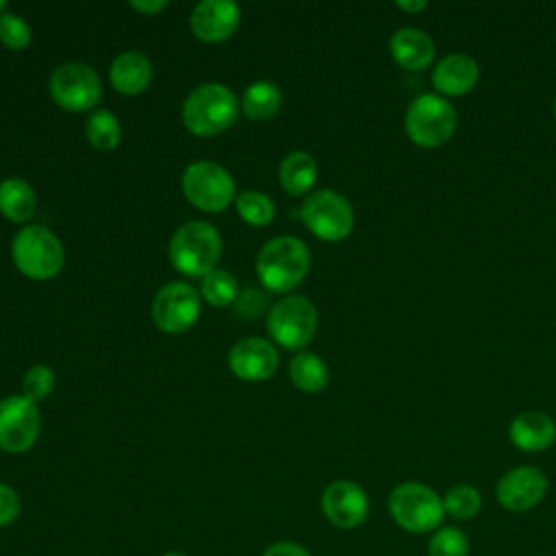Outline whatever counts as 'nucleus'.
Here are the masks:
<instances>
[{
  "mask_svg": "<svg viewBox=\"0 0 556 556\" xmlns=\"http://www.w3.org/2000/svg\"><path fill=\"white\" fill-rule=\"evenodd\" d=\"M39 408L26 395L0 400V447L11 454L30 450L39 437Z\"/></svg>",
  "mask_w": 556,
  "mask_h": 556,
  "instance_id": "12",
  "label": "nucleus"
},
{
  "mask_svg": "<svg viewBox=\"0 0 556 556\" xmlns=\"http://www.w3.org/2000/svg\"><path fill=\"white\" fill-rule=\"evenodd\" d=\"M50 93L54 102L65 111H87L98 104L102 85L96 70L85 63L70 61L52 72Z\"/></svg>",
  "mask_w": 556,
  "mask_h": 556,
  "instance_id": "10",
  "label": "nucleus"
},
{
  "mask_svg": "<svg viewBox=\"0 0 556 556\" xmlns=\"http://www.w3.org/2000/svg\"><path fill=\"white\" fill-rule=\"evenodd\" d=\"M54 387V371L46 365H33L26 374H24V380H22V389H24V395L33 402H39V400H46L50 395Z\"/></svg>",
  "mask_w": 556,
  "mask_h": 556,
  "instance_id": "31",
  "label": "nucleus"
},
{
  "mask_svg": "<svg viewBox=\"0 0 556 556\" xmlns=\"http://www.w3.org/2000/svg\"><path fill=\"white\" fill-rule=\"evenodd\" d=\"M4 9H7V4H4V2H2V0H0V15H2V13H4Z\"/></svg>",
  "mask_w": 556,
  "mask_h": 556,
  "instance_id": "38",
  "label": "nucleus"
},
{
  "mask_svg": "<svg viewBox=\"0 0 556 556\" xmlns=\"http://www.w3.org/2000/svg\"><path fill=\"white\" fill-rule=\"evenodd\" d=\"M289 376L291 382L306 393H317L328 384V367L326 363L311 352H300L289 363Z\"/></svg>",
  "mask_w": 556,
  "mask_h": 556,
  "instance_id": "24",
  "label": "nucleus"
},
{
  "mask_svg": "<svg viewBox=\"0 0 556 556\" xmlns=\"http://www.w3.org/2000/svg\"><path fill=\"white\" fill-rule=\"evenodd\" d=\"M263 556H311L300 543H293V541H278V543H271Z\"/></svg>",
  "mask_w": 556,
  "mask_h": 556,
  "instance_id": "34",
  "label": "nucleus"
},
{
  "mask_svg": "<svg viewBox=\"0 0 556 556\" xmlns=\"http://www.w3.org/2000/svg\"><path fill=\"white\" fill-rule=\"evenodd\" d=\"M182 191L193 206L206 213H219L235 198V180L222 165L198 161L185 169Z\"/></svg>",
  "mask_w": 556,
  "mask_h": 556,
  "instance_id": "9",
  "label": "nucleus"
},
{
  "mask_svg": "<svg viewBox=\"0 0 556 556\" xmlns=\"http://www.w3.org/2000/svg\"><path fill=\"white\" fill-rule=\"evenodd\" d=\"M267 308V295L258 289H245L235 300V313L243 319H256Z\"/></svg>",
  "mask_w": 556,
  "mask_h": 556,
  "instance_id": "32",
  "label": "nucleus"
},
{
  "mask_svg": "<svg viewBox=\"0 0 556 556\" xmlns=\"http://www.w3.org/2000/svg\"><path fill=\"white\" fill-rule=\"evenodd\" d=\"M389 52L393 61L408 72H421L430 67L437 54V46L432 37L415 26H404L391 35Z\"/></svg>",
  "mask_w": 556,
  "mask_h": 556,
  "instance_id": "18",
  "label": "nucleus"
},
{
  "mask_svg": "<svg viewBox=\"0 0 556 556\" xmlns=\"http://www.w3.org/2000/svg\"><path fill=\"white\" fill-rule=\"evenodd\" d=\"M228 365L232 374L239 376L241 380H265L278 367V352L267 339L248 337L230 348Z\"/></svg>",
  "mask_w": 556,
  "mask_h": 556,
  "instance_id": "15",
  "label": "nucleus"
},
{
  "mask_svg": "<svg viewBox=\"0 0 556 556\" xmlns=\"http://www.w3.org/2000/svg\"><path fill=\"white\" fill-rule=\"evenodd\" d=\"M428 556H469V539L460 528H439L430 536Z\"/></svg>",
  "mask_w": 556,
  "mask_h": 556,
  "instance_id": "29",
  "label": "nucleus"
},
{
  "mask_svg": "<svg viewBox=\"0 0 556 556\" xmlns=\"http://www.w3.org/2000/svg\"><path fill=\"white\" fill-rule=\"evenodd\" d=\"M278 176H280V185L287 193L302 195V193L311 191V187L317 180V163L308 152L295 150L282 159Z\"/></svg>",
  "mask_w": 556,
  "mask_h": 556,
  "instance_id": "21",
  "label": "nucleus"
},
{
  "mask_svg": "<svg viewBox=\"0 0 556 556\" xmlns=\"http://www.w3.org/2000/svg\"><path fill=\"white\" fill-rule=\"evenodd\" d=\"M17 269L33 280H50L63 267V245L59 237L46 226L33 224L22 228L11 245Z\"/></svg>",
  "mask_w": 556,
  "mask_h": 556,
  "instance_id": "6",
  "label": "nucleus"
},
{
  "mask_svg": "<svg viewBox=\"0 0 556 556\" xmlns=\"http://www.w3.org/2000/svg\"><path fill=\"white\" fill-rule=\"evenodd\" d=\"M202 295L213 306H228L237 300V280L224 269H213L202 278Z\"/></svg>",
  "mask_w": 556,
  "mask_h": 556,
  "instance_id": "28",
  "label": "nucleus"
},
{
  "mask_svg": "<svg viewBox=\"0 0 556 556\" xmlns=\"http://www.w3.org/2000/svg\"><path fill=\"white\" fill-rule=\"evenodd\" d=\"M20 508H22V504H20L17 493L9 484L0 482V526L13 523L20 515Z\"/></svg>",
  "mask_w": 556,
  "mask_h": 556,
  "instance_id": "33",
  "label": "nucleus"
},
{
  "mask_svg": "<svg viewBox=\"0 0 556 556\" xmlns=\"http://www.w3.org/2000/svg\"><path fill=\"white\" fill-rule=\"evenodd\" d=\"M222 254V237L208 222H187L182 224L169 241L172 265L191 278L208 276Z\"/></svg>",
  "mask_w": 556,
  "mask_h": 556,
  "instance_id": "2",
  "label": "nucleus"
},
{
  "mask_svg": "<svg viewBox=\"0 0 556 556\" xmlns=\"http://www.w3.org/2000/svg\"><path fill=\"white\" fill-rule=\"evenodd\" d=\"M389 513L393 521L410 534L434 530L445 515L443 497H439V493L428 484L415 480L402 482L391 491Z\"/></svg>",
  "mask_w": 556,
  "mask_h": 556,
  "instance_id": "5",
  "label": "nucleus"
},
{
  "mask_svg": "<svg viewBox=\"0 0 556 556\" xmlns=\"http://www.w3.org/2000/svg\"><path fill=\"white\" fill-rule=\"evenodd\" d=\"M163 556H187V554H180V552H167V554H163Z\"/></svg>",
  "mask_w": 556,
  "mask_h": 556,
  "instance_id": "37",
  "label": "nucleus"
},
{
  "mask_svg": "<svg viewBox=\"0 0 556 556\" xmlns=\"http://www.w3.org/2000/svg\"><path fill=\"white\" fill-rule=\"evenodd\" d=\"M321 510L326 519L343 530L361 526L369 515V497L352 480H334L324 489Z\"/></svg>",
  "mask_w": 556,
  "mask_h": 556,
  "instance_id": "14",
  "label": "nucleus"
},
{
  "mask_svg": "<svg viewBox=\"0 0 556 556\" xmlns=\"http://www.w3.org/2000/svg\"><path fill=\"white\" fill-rule=\"evenodd\" d=\"M267 330L278 345L302 350L317 330V308L302 295H287L269 308Z\"/></svg>",
  "mask_w": 556,
  "mask_h": 556,
  "instance_id": "7",
  "label": "nucleus"
},
{
  "mask_svg": "<svg viewBox=\"0 0 556 556\" xmlns=\"http://www.w3.org/2000/svg\"><path fill=\"white\" fill-rule=\"evenodd\" d=\"M130 7L137 9V11H143V13H156V11L165 9L167 2H165V0H156V2H139V0H132Z\"/></svg>",
  "mask_w": 556,
  "mask_h": 556,
  "instance_id": "35",
  "label": "nucleus"
},
{
  "mask_svg": "<svg viewBox=\"0 0 556 556\" xmlns=\"http://www.w3.org/2000/svg\"><path fill=\"white\" fill-rule=\"evenodd\" d=\"M554 117H556V100H554Z\"/></svg>",
  "mask_w": 556,
  "mask_h": 556,
  "instance_id": "39",
  "label": "nucleus"
},
{
  "mask_svg": "<svg viewBox=\"0 0 556 556\" xmlns=\"http://www.w3.org/2000/svg\"><path fill=\"white\" fill-rule=\"evenodd\" d=\"M122 137V128L117 117L106 111V109H98L89 115L87 119V139L93 148L98 150H113L119 143Z\"/></svg>",
  "mask_w": 556,
  "mask_h": 556,
  "instance_id": "26",
  "label": "nucleus"
},
{
  "mask_svg": "<svg viewBox=\"0 0 556 556\" xmlns=\"http://www.w3.org/2000/svg\"><path fill=\"white\" fill-rule=\"evenodd\" d=\"M152 317L159 330L167 334H180L189 330L200 317V295L187 282L163 285L152 302Z\"/></svg>",
  "mask_w": 556,
  "mask_h": 556,
  "instance_id": "11",
  "label": "nucleus"
},
{
  "mask_svg": "<svg viewBox=\"0 0 556 556\" xmlns=\"http://www.w3.org/2000/svg\"><path fill=\"white\" fill-rule=\"evenodd\" d=\"M311 267V252L306 243L291 235L269 239L256 258V274L265 289L287 293L295 289Z\"/></svg>",
  "mask_w": 556,
  "mask_h": 556,
  "instance_id": "1",
  "label": "nucleus"
},
{
  "mask_svg": "<svg viewBox=\"0 0 556 556\" xmlns=\"http://www.w3.org/2000/svg\"><path fill=\"white\" fill-rule=\"evenodd\" d=\"M547 491V478L539 467L521 465L508 469L495 486V497L500 506L513 513H523L534 508Z\"/></svg>",
  "mask_w": 556,
  "mask_h": 556,
  "instance_id": "13",
  "label": "nucleus"
},
{
  "mask_svg": "<svg viewBox=\"0 0 556 556\" xmlns=\"http://www.w3.org/2000/svg\"><path fill=\"white\" fill-rule=\"evenodd\" d=\"M237 98L222 83H206L195 87L182 104V122L187 130L200 137L224 132L237 122Z\"/></svg>",
  "mask_w": 556,
  "mask_h": 556,
  "instance_id": "3",
  "label": "nucleus"
},
{
  "mask_svg": "<svg viewBox=\"0 0 556 556\" xmlns=\"http://www.w3.org/2000/svg\"><path fill=\"white\" fill-rule=\"evenodd\" d=\"M282 102V93L280 89L269 83V80H256L252 83L241 100V109L245 113V117L261 122V119H269L278 113Z\"/></svg>",
  "mask_w": 556,
  "mask_h": 556,
  "instance_id": "23",
  "label": "nucleus"
},
{
  "mask_svg": "<svg viewBox=\"0 0 556 556\" xmlns=\"http://www.w3.org/2000/svg\"><path fill=\"white\" fill-rule=\"evenodd\" d=\"M426 7H428L426 0H408V2L400 0V2H395V9H400L404 13H421Z\"/></svg>",
  "mask_w": 556,
  "mask_h": 556,
  "instance_id": "36",
  "label": "nucleus"
},
{
  "mask_svg": "<svg viewBox=\"0 0 556 556\" xmlns=\"http://www.w3.org/2000/svg\"><path fill=\"white\" fill-rule=\"evenodd\" d=\"M239 7L230 0H204L193 7L191 28L202 41H224L239 26Z\"/></svg>",
  "mask_w": 556,
  "mask_h": 556,
  "instance_id": "16",
  "label": "nucleus"
},
{
  "mask_svg": "<svg viewBox=\"0 0 556 556\" xmlns=\"http://www.w3.org/2000/svg\"><path fill=\"white\" fill-rule=\"evenodd\" d=\"M300 215L308 230L321 241H341L352 232L354 226V211L350 200L332 189L308 193Z\"/></svg>",
  "mask_w": 556,
  "mask_h": 556,
  "instance_id": "8",
  "label": "nucleus"
},
{
  "mask_svg": "<svg viewBox=\"0 0 556 556\" xmlns=\"http://www.w3.org/2000/svg\"><path fill=\"white\" fill-rule=\"evenodd\" d=\"M482 508V495L471 484H454L443 495V510L454 519H473Z\"/></svg>",
  "mask_w": 556,
  "mask_h": 556,
  "instance_id": "25",
  "label": "nucleus"
},
{
  "mask_svg": "<svg viewBox=\"0 0 556 556\" xmlns=\"http://www.w3.org/2000/svg\"><path fill=\"white\" fill-rule=\"evenodd\" d=\"M152 78V65L146 54L137 50L122 52L111 63V83L119 93H141Z\"/></svg>",
  "mask_w": 556,
  "mask_h": 556,
  "instance_id": "20",
  "label": "nucleus"
},
{
  "mask_svg": "<svg viewBox=\"0 0 556 556\" xmlns=\"http://www.w3.org/2000/svg\"><path fill=\"white\" fill-rule=\"evenodd\" d=\"M456 109L439 93L417 96L404 115V130L419 148H439L456 130Z\"/></svg>",
  "mask_w": 556,
  "mask_h": 556,
  "instance_id": "4",
  "label": "nucleus"
},
{
  "mask_svg": "<svg viewBox=\"0 0 556 556\" xmlns=\"http://www.w3.org/2000/svg\"><path fill=\"white\" fill-rule=\"evenodd\" d=\"M508 437L521 452H545L556 443V421L543 410H523L513 417Z\"/></svg>",
  "mask_w": 556,
  "mask_h": 556,
  "instance_id": "19",
  "label": "nucleus"
},
{
  "mask_svg": "<svg viewBox=\"0 0 556 556\" xmlns=\"http://www.w3.org/2000/svg\"><path fill=\"white\" fill-rule=\"evenodd\" d=\"M0 213L11 222H26L35 213V191L26 180L9 178L0 182Z\"/></svg>",
  "mask_w": 556,
  "mask_h": 556,
  "instance_id": "22",
  "label": "nucleus"
},
{
  "mask_svg": "<svg viewBox=\"0 0 556 556\" xmlns=\"http://www.w3.org/2000/svg\"><path fill=\"white\" fill-rule=\"evenodd\" d=\"M0 41L11 50H22L30 43V26L11 11L0 15Z\"/></svg>",
  "mask_w": 556,
  "mask_h": 556,
  "instance_id": "30",
  "label": "nucleus"
},
{
  "mask_svg": "<svg viewBox=\"0 0 556 556\" xmlns=\"http://www.w3.org/2000/svg\"><path fill=\"white\" fill-rule=\"evenodd\" d=\"M480 78L478 63L463 52H452L443 56L432 70V85L439 96L458 98L469 93Z\"/></svg>",
  "mask_w": 556,
  "mask_h": 556,
  "instance_id": "17",
  "label": "nucleus"
},
{
  "mask_svg": "<svg viewBox=\"0 0 556 556\" xmlns=\"http://www.w3.org/2000/svg\"><path fill=\"white\" fill-rule=\"evenodd\" d=\"M237 211L241 215L243 222L252 224V226H265L274 219V202L269 200V195L261 193V191H241L237 195Z\"/></svg>",
  "mask_w": 556,
  "mask_h": 556,
  "instance_id": "27",
  "label": "nucleus"
}]
</instances>
